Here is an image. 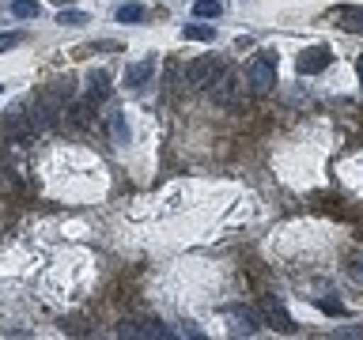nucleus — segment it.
<instances>
[{
    "instance_id": "nucleus-13",
    "label": "nucleus",
    "mask_w": 363,
    "mask_h": 340,
    "mask_svg": "<svg viewBox=\"0 0 363 340\" xmlns=\"http://www.w3.org/2000/svg\"><path fill=\"white\" fill-rule=\"evenodd\" d=\"M11 16L16 19H38V4H34V0H11Z\"/></svg>"
},
{
    "instance_id": "nucleus-20",
    "label": "nucleus",
    "mask_w": 363,
    "mask_h": 340,
    "mask_svg": "<svg viewBox=\"0 0 363 340\" xmlns=\"http://www.w3.org/2000/svg\"><path fill=\"white\" fill-rule=\"evenodd\" d=\"M356 72H359V84H363V57H359V64H356Z\"/></svg>"
},
{
    "instance_id": "nucleus-15",
    "label": "nucleus",
    "mask_w": 363,
    "mask_h": 340,
    "mask_svg": "<svg viewBox=\"0 0 363 340\" xmlns=\"http://www.w3.org/2000/svg\"><path fill=\"white\" fill-rule=\"evenodd\" d=\"M57 23H65V27H84L87 16H84V11H61V16H57Z\"/></svg>"
},
{
    "instance_id": "nucleus-2",
    "label": "nucleus",
    "mask_w": 363,
    "mask_h": 340,
    "mask_svg": "<svg viewBox=\"0 0 363 340\" xmlns=\"http://www.w3.org/2000/svg\"><path fill=\"white\" fill-rule=\"evenodd\" d=\"M238 87H242V84H238V76H235V68H220V76H216L212 79V84H208V91H212V102H220V106H231V102L238 98Z\"/></svg>"
},
{
    "instance_id": "nucleus-5",
    "label": "nucleus",
    "mask_w": 363,
    "mask_h": 340,
    "mask_svg": "<svg viewBox=\"0 0 363 340\" xmlns=\"http://www.w3.org/2000/svg\"><path fill=\"white\" fill-rule=\"evenodd\" d=\"M333 23L348 34H363V8L359 4H340V8H333Z\"/></svg>"
},
{
    "instance_id": "nucleus-18",
    "label": "nucleus",
    "mask_w": 363,
    "mask_h": 340,
    "mask_svg": "<svg viewBox=\"0 0 363 340\" xmlns=\"http://www.w3.org/2000/svg\"><path fill=\"white\" fill-rule=\"evenodd\" d=\"M348 272H352V280H356V283H363V257H356V261H352V265H348Z\"/></svg>"
},
{
    "instance_id": "nucleus-8",
    "label": "nucleus",
    "mask_w": 363,
    "mask_h": 340,
    "mask_svg": "<svg viewBox=\"0 0 363 340\" xmlns=\"http://www.w3.org/2000/svg\"><path fill=\"white\" fill-rule=\"evenodd\" d=\"M227 317H231V333H242V336L257 333V317L250 310H227Z\"/></svg>"
},
{
    "instance_id": "nucleus-6",
    "label": "nucleus",
    "mask_w": 363,
    "mask_h": 340,
    "mask_svg": "<svg viewBox=\"0 0 363 340\" xmlns=\"http://www.w3.org/2000/svg\"><path fill=\"white\" fill-rule=\"evenodd\" d=\"M113 95V84H110V76L106 72H91V79H87V106L95 110L99 102H106Z\"/></svg>"
},
{
    "instance_id": "nucleus-3",
    "label": "nucleus",
    "mask_w": 363,
    "mask_h": 340,
    "mask_svg": "<svg viewBox=\"0 0 363 340\" xmlns=\"http://www.w3.org/2000/svg\"><path fill=\"white\" fill-rule=\"evenodd\" d=\"M220 61H216V57H197V61H193L189 68H186V79H189V87H208L216 76H220Z\"/></svg>"
},
{
    "instance_id": "nucleus-10",
    "label": "nucleus",
    "mask_w": 363,
    "mask_h": 340,
    "mask_svg": "<svg viewBox=\"0 0 363 340\" xmlns=\"http://www.w3.org/2000/svg\"><path fill=\"white\" fill-rule=\"evenodd\" d=\"M72 79H68V76H61V79H53V84H50V102H53V106H57V102H65V98H72Z\"/></svg>"
},
{
    "instance_id": "nucleus-12",
    "label": "nucleus",
    "mask_w": 363,
    "mask_h": 340,
    "mask_svg": "<svg viewBox=\"0 0 363 340\" xmlns=\"http://www.w3.org/2000/svg\"><path fill=\"white\" fill-rule=\"evenodd\" d=\"M220 11H223L220 0H197V4H193V16L197 19H216Z\"/></svg>"
},
{
    "instance_id": "nucleus-1",
    "label": "nucleus",
    "mask_w": 363,
    "mask_h": 340,
    "mask_svg": "<svg viewBox=\"0 0 363 340\" xmlns=\"http://www.w3.org/2000/svg\"><path fill=\"white\" fill-rule=\"evenodd\" d=\"M246 84L254 95H269L272 84H277V53H257L246 68Z\"/></svg>"
},
{
    "instance_id": "nucleus-14",
    "label": "nucleus",
    "mask_w": 363,
    "mask_h": 340,
    "mask_svg": "<svg viewBox=\"0 0 363 340\" xmlns=\"http://www.w3.org/2000/svg\"><path fill=\"white\" fill-rule=\"evenodd\" d=\"M144 19V4H121L118 8V23H140Z\"/></svg>"
},
{
    "instance_id": "nucleus-19",
    "label": "nucleus",
    "mask_w": 363,
    "mask_h": 340,
    "mask_svg": "<svg viewBox=\"0 0 363 340\" xmlns=\"http://www.w3.org/2000/svg\"><path fill=\"white\" fill-rule=\"evenodd\" d=\"M50 4H57V8H68V4H72V0H50Z\"/></svg>"
},
{
    "instance_id": "nucleus-4",
    "label": "nucleus",
    "mask_w": 363,
    "mask_h": 340,
    "mask_svg": "<svg viewBox=\"0 0 363 340\" xmlns=\"http://www.w3.org/2000/svg\"><path fill=\"white\" fill-rule=\"evenodd\" d=\"M329 61H333V53L325 50V45H311V50H303L299 53V76H318V72H325Z\"/></svg>"
},
{
    "instance_id": "nucleus-11",
    "label": "nucleus",
    "mask_w": 363,
    "mask_h": 340,
    "mask_svg": "<svg viewBox=\"0 0 363 340\" xmlns=\"http://www.w3.org/2000/svg\"><path fill=\"white\" fill-rule=\"evenodd\" d=\"M110 136H113V144H129V121H125V113H113L110 118Z\"/></svg>"
},
{
    "instance_id": "nucleus-7",
    "label": "nucleus",
    "mask_w": 363,
    "mask_h": 340,
    "mask_svg": "<svg viewBox=\"0 0 363 340\" xmlns=\"http://www.w3.org/2000/svg\"><path fill=\"white\" fill-rule=\"evenodd\" d=\"M152 72H155V61L147 57V61H140V64H133L129 72H125V87H133V91H140L147 79H152Z\"/></svg>"
},
{
    "instance_id": "nucleus-17",
    "label": "nucleus",
    "mask_w": 363,
    "mask_h": 340,
    "mask_svg": "<svg viewBox=\"0 0 363 340\" xmlns=\"http://www.w3.org/2000/svg\"><path fill=\"white\" fill-rule=\"evenodd\" d=\"M318 306H322L325 314H348V310H345V306H340L337 299H318Z\"/></svg>"
},
{
    "instance_id": "nucleus-16",
    "label": "nucleus",
    "mask_w": 363,
    "mask_h": 340,
    "mask_svg": "<svg viewBox=\"0 0 363 340\" xmlns=\"http://www.w3.org/2000/svg\"><path fill=\"white\" fill-rule=\"evenodd\" d=\"M23 42V34L19 30H8V34H0V53L4 50H11V45H19Z\"/></svg>"
},
{
    "instance_id": "nucleus-9",
    "label": "nucleus",
    "mask_w": 363,
    "mask_h": 340,
    "mask_svg": "<svg viewBox=\"0 0 363 340\" xmlns=\"http://www.w3.org/2000/svg\"><path fill=\"white\" fill-rule=\"evenodd\" d=\"M182 38H186V42H212L216 30L208 27V23H189V27L182 30Z\"/></svg>"
}]
</instances>
